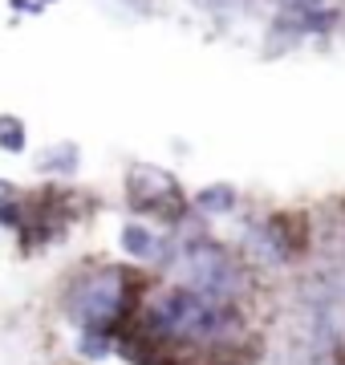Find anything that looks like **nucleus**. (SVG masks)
<instances>
[{
  "mask_svg": "<svg viewBox=\"0 0 345 365\" xmlns=\"http://www.w3.org/2000/svg\"><path fill=\"white\" fill-rule=\"evenodd\" d=\"M146 325L155 337H171V341H191V345H220V341L232 337L236 329V313L220 304V300H207L191 288H167L150 300L146 309Z\"/></svg>",
  "mask_w": 345,
  "mask_h": 365,
  "instance_id": "1",
  "label": "nucleus"
},
{
  "mask_svg": "<svg viewBox=\"0 0 345 365\" xmlns=\"http://www.w3.org/2000/svg\"><path fill=\"white\" fill-rule=\"evenodd\" d=\"M179 280H183V288L207 300H220V304H232L244 292V268L215 240H191L187 244L183 256H179Z\"/></svg>",
  "mask_w": 345,
  "mask_h": 365,
  "instance_id": "2",
  "label": "nucleus"
},
{
  "mask_svg": "<svg viewBox=\"0 0 345 365\" xmlns=\"http://www.w3.org/2000/svg\"><path fill=\"white\" fill-rule=\"evenodd\" d=\"M122 300H126V276L118 268H93V272L78 276L73 288L66 292V313L86 333H106L114 317L122 313Z\"/></svg>",
  "mask_w": 345,
  "mask_h": 365,
  "instance_id": "3",
  "label": "nucleus"
},
{
  "mask_svg": "<svg viewBox=\"0 0 345 365\" xmlns=\"http://www.w3.org/2000/svg\"><path fill=\"white\" fill-rule=\"evenodd\" d=\"M122 248L130 252L134 260H150V256H159V240L150 227L143 223H126V232H122Z\"/></svg>",
  "mask_w": 345,
  "mask_h": 365,
  "instance_id": "4",
  "label": "nucleus"
},
{
  "mask_svg": "<svg viewBox=\"0 0 345 365\" xmlns=\"http://www.w3.org/2000/svg\"><path fill=\"white\" fill-rule=\"evenodd\" d=\"M37 167L49 170V175H73V170H78V146L61 143V146H53V150H45Z\"/></svg>",
  "mask_w": 345,
  "mask_h": 365,
  "instance_id": "5",
  "label": "nucleus"
},
{
  "mask_svg": "<svg viewBox=\"0 0 345 365\" xmlns=\"http://www.w3.org/2000/svg\"><path fill=\"white\" fill-rule=\"evenodd\" d=\"M232 203H236V191H232L227 182L203 187L200 195H195V207H200V211H212V215H224V211H232Z\"/></svg>",
  "mask_w": 345,
  "mask_h": 365,
  "instance_id": "6",
  "label": "nucleus"
},
{
  "mask_svg": "<svg viewBox=\"0 0 345 365\" xmlns=\"http://www.w3.org/2000/svg\"><path fill=\"white\" fill-rule=\"evenodd\" d=\"M0 150H9V155L25 150V122L21 118L0 114Z\"/></svg>",
  "mask_w": 345,
  "mask_h": 365,
  "instance_id": "7",
  "label": "nucleus"
},
{
  "mask_svg": "<svg viewBox=\"0 0 345 365\" xmlns=\"http://www.w3.org/2000/svg\"><path fill=\"white\" fill-rule=\"evenodd\" d=\"M13 199H16V191H13L4 179H0V203H13Z\"/></svg>",
  "mask_w": 345,
  "mask_h": 365,
  "instance_id": "8",
  "label": "nucleus"
}]
</instances>
